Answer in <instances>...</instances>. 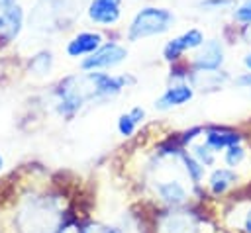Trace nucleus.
Wrapping results in <instances>:
<instances>
[{"label":"nucleus","instance_id":"bb28decb","mask_svg":"<svg viewBox=\"0 0 251 233\" xmlns=\"http://www.w3.org/2000/svg\"><path fill=\"white\" fill-rule=\"evenodd\" d=\"M245 231L251 233V210H249L247 215H245Z\"/></svg>","mask_w":251,"mask_h":233},{"label":"nucleus","instance_id":"4468645a","mask_svg":"<svg viewBox=\"0 0 251 233\" xmlns=\"http://www.w3.org/2000/svg\"><path fill=\"white\" fill-rule=\"evenodd\" d=\"M157 196L171 208H178L188 200L186 188L178 180H163L157 184Z\"/></svg>","mask_w":251,"mask_h":233},{"label":"nucleus","instance_id":"b1692460","mask_svg":"<svg viewBox=\"0 0 251 233\" xmlns=\"http://www.w3.org/2000/svg\"><path fill=\"white\" fill-rule=\"evenodd\" d=\"M57 233H80V227L78 225H73V223H65Z\"/></svg>","mask_w":251,"mask_h":233},{"label":"nucleus","instance_id":"c85d7f7f","mask_svg":"<svg viewBox=\"0 0 251 233\" xmlns=\"http://www.w3.org/2000/svg\"><path fill=\"white\" fill-rule=\"evenodd\" d=\"M2 166H4V157L0 155V170H2Z\"/></svg>","mask_w":251,"mask_h":233},{"label":"nucleus","instance_id":"a211bd4d","mask_svg":"<svg viewBox=\"0 0 251 233\" xmlns=\"http://www.w3.org/2000/svg\"><path fill=\"white\" fill-rule=\"evenodd\" d=\"M180 157H182V163H184V166H186V174L190 176V180H192L194 184H198V182L202 180V176H204V166H202L192 155L182 153Z\"/></svg>","mask_w":251,"mask_h":233},{"label":"nucleus","instance_id":"393cba45","mask_svg":"<svg viewBox=\"0 0 251 233\" xmlns=\"http://www.w3.org/2000/svg\"><path fill=\"white\" fill-rule=\"evenodd\" d=\"M237 84L243 86V88H251V72H245L243 76L237 78Z\"/></svg>","mask_w":251,"mask_h":233},{"label":"nucleus","instance_id":"5701e85b","mask_svg":"<svg viewBox=\"0 0 251 233\" xmlns=\"http://www.w3.org/2000/svg\"><path fill=\"white\" fill-rule=\"evenodd\" d=\"M80 233H120L118 229L114 227H108V225H102V223H88L80 229Z\"/></svg>","mask_w":251,"mask_h":233},{"label":"nucleus","instance_id":"423d86ee","mask_svg":"<svg viewBox=\"0 0 251 233\" xmlns=\"http://www.w3.org/2000/svg\"><path fill=\"white\" fill-rule=\"evenodd\" d=\"M202 41H204V33L196 27H190L167 41V45L163 47V57L169 63H176L186 51H194Z\"/></svg>","mask_w":251,"mask_h":233},{"label":"nucleus","instance_id":"dca6fc26","mask_svg":"<svg viewBox=\"0 0 251 233\" xmlns=\"http://www.w3.org/2000/svg\"><path fill=\"white\" fill-rule=\"evenodd\" d=\"M143 117H145V110H143L141 106H135V108H131L129 112L122 114L120 119H118V131H120V135H124V137L133 135V131H135L137 125L143 121Z\"/></svg>","mask_w":251,"mask_h":233},{"label":"nucleus","instance_id":"f8f14e48","mask_svg":"<svg viewBox=\"0 0 251 233\" xmlns=\"http://www.w3.org/2000/svg\"><path fill=\"white\" fill-rule=\"evenodd\" d=\"M102 35L98 31H80L76 33L65 47L67 55L73 57V59H78V57H86L90 53H94L100 45H102Z\"/></svg>","mask_w":251,"mask_h":233},{"label":"nucleus","instance_id":"ddd939ff","mask_svg":"<svg viewBox=\"0 0 251 233\" xmlns=\"http://www.w3.org/2000/svg\"><path fill=\"white\" fill-rule=\"evenodd\" d=\"M202 133L206 135V141H204V143H206L208 147H212L216 153L222 151V149H227L229 145H235V143L241 141V135H239L235 129L224 127V125H208V127H204Z\"/></svg>","mask_w":251,"mask_h":233},{"label":"nucleus","instance_id":"a878e982","mask_svg":"<svg viewBox=\"0 0 251 233\" xmlns=\"http://www.w3.org/2000/svg\"><path fill=\"white\" fill-rule=\"evenodd\" d=\"M243 37H245V41H247V43H251V23L243 25Z\"/></svg>","mask_w":251,"mask_h":233},{"label":"nucleus","instance_id":"9b49d317","mask_svg":"<svg viewBox=\"0 0 251 233\" xmlns=\"http://www.w3.org/2000/svg\"><path fill=\"white\" fill-rule=\"evenodd\" d=\"M227 80H229L227 72H224L220 69H200V70H194L192 69V72L188 76V82L192 84V88L194 90H200V92L220 90Z\"/></svg>","mask_w":251,"mask_h":233},{"label":"nucleus","instance_id":"cd10ccee","mask_svg":"<svg viewBox=\"0 0 251 233\" xmlns=\"http://www.w3.org/2000/svg\"><path fill=\"white\" fill-rule=\"evenodd\" d=\"M243 63H245V67L251 70V53H247V55L243 57Z\"/></svg>","mask_w":251,"mask_h":233},{"label":"nucleus","instance_id":"7ed1b4c3","mask_svg":"<svg viewBox=\"0 0 251 233\" xmlns=\"http://www.w3.org/2000/svg\"><path fill=\"white\" fill-rule=\"evenodd\" d=\"M173 23H175V14L171 10L159 6H145L133 16L127 27V39L139 41V39L163 35L173 27Z\"/></svg>","mask_w":251,"mask_h":233},{"label":"nucleus","instance_id":"20e7f679","mask_svg":"<svg viewBox=\"0 0 251 233\" xmlns=\"http://www.w3.org/2000/svg\"><path fill=\"white\" fill-rule=\"evenodd\" d=\"M127 57V49L116 41H108L102 43L94 53L86 55L80 61V69L82 70H100V69H112L118 67L120 63H124Z\"/></svg>","mask_w":251,"mask_h":233},{"label":"nucleus","instance_id":"f257e3e1","mask_svg":"<svg viewBox=\"0 0 251 233\" xmlns=\"http://www.w3.org/2000/svg\"><path fill=\"white\" fill-rule=\"evenodd\" d=\"M129 82L127 74H108V72H82L63 78L55 88V104L61 116L71 117L88 102H100L116 98Z\"/></svg>","mask_w":251,"mask_h":233},{"label":"nucleus","instance_id":"4be33fe9","mask_svg":"<svg viewBox=\"0 0 251 233\" xmlns=\"http://www.w3.org/2000/svg\"><path fill=\"white\" fill-rule=\"evenodd\" d=\"M233 18L239 23H245V25L251 23V0H245L241 6H237L233 10Z\"/></svg>","mask_w":251,"mask_h":233},{"label":"nucleus","instance_id":"0eeeda50","mask_svg":"<svg viewBox=\"0 0 251 233\" xmlns=\"http://www.w3.org/2000/svg\"><path fill=\"white\" fill-rule=\"evenodd\" d=\"M224 63V45L220 39H204L196 49L190 61L194 70L200 69H220Z\"/></svg>","mask_w":251,"mask_h":233},{"label":"nucleus","instance_id":"9d476101","mask_svg":"<svg viewBox=\"0 0 251 233\" xmlns=\"http://www.w3.org/2000/svg\"><path fill=\"white\" fill-rule=\"evenodd\" d=\"M194 96V88L188 80H182V82H173L157 100H155V108L161 110V112H167V110H173V108H178L186 102H190Z\"/></svg>","mask_w":251,"mask_h":233},{"label":"nucleus","instance_id":"412c9836","mask_svg":"<svg viewBox=\"0 0 251 233\" xmlns=\"http://www.w3.org/2000/svg\"><path fill=\"white\" fill-rule=\"evenodd\" d=\"M243 159H245V151H243V147H241L239 143L229 145L227 151H226V155H224V161H226V164H229V166H237Z\"/></svg>","mask_w":251,"mask_h":233},{"label":"nucleus","instance_id":"f3484780","mask_svg":"<svg viewBox=\"0 0 251 233\" xmlns=\"http://www.w3.org/2000/svg\"><path fill=\"white\" fill-rule=\"evenodd\" d=\"M51 67H53V55H51V51H41V53L33 55L31 61H29V69L35 74H49Z\"/></svg>","mask_w":251,"mask_h":233},{"label":"nucleus","instance_id":"f03ea898","mask_svg":"<svg viewBox=\"0 0 251 233\" xmlns=\"http://www.w3.org/2000/svg\"><path fill=\"white\" fill-rule=\"evenodd\" d=\"M63 208L55 196H31L18 211V227L22 233H57L63 221Z\"/></svg>","mask_w":251,"mask_h":233},{"label":"nucleus","instance_id":"2eb2a0df","mask_svg":"<svg viewBox=\"0 0 251 233\" xmlns=\"http://www.w3.org/2000/svg\"><path fill=\"white\" fill-rule=\"evenodd\" d=\"M237 180V174L229 168H218L212 172L210 180H208V186H210V192L216 194V196H222L226 194Z\"/></svg>","mask_w":251,"mask_h":233},{"label":"nucleus","instance_id":"1a4fd4ad","mask_svg":"<svg viewBox=\"0 0 251 233\" xmlns=\"http://www.w3.org/2000/svg\"><path fill=\"white\" fill-rule=\"evenodd\" d=\"M86 14L96 25H114L122 18V0H90Z\"/></svg>","mask_w":251,"mask_h":233},{"label":"nucleus","instance_id":"aec40b11","mask_svg":"<svg viewBox=\"0 0 251 233\" xmlns=\"http://www.w3.org/2000/svg\"><path fill=\"white\" fill-rule=\"evenodd\" d=\"M235 6V0H200L198 8L202 12H224Z\"/></svg>","mask_w":251,"mask_h":233},{"label":"nucleus","instance_id":"39448f33","mask_svg":"<svg viewBox=\"0 0 251 233\" xmlns=\"http://www.w3.org/2000/svg\"><path fill=\"white\" fill-rule=\"evenodd\" d=\"M24 27V10L16 0H0V41H14Z\"/></svg>","mask_w":251,"mask_h":233},{"label":"nucleus","instance_id":"6ab92c4d","mask_svg":"<svg viewBox=\"0 0 251 233\" xmlns=\"http://www.w3.org/2000/svg\"><path fill=\"white\" fill-rule=\"evenodd\" d=\"M192 157L202 164V166H210L216 161V151L212 147L204 145H192Z\"/></svg>","mask_w":251,"mask_h":233},{"label":"nucleus","instance_id":"6e6552de","mask_svg":"<svg viewBox=\"0 0 251 233\" xmlns=\"http://www.w3.org/2000/svg\"><path fill=\"white\" fill-rule=\"evenodd\" d=\"M159 233H200L198 217L192 211H167L157 225Z\"/></svg>","mask_w":251,"mask_h":233}]
</instances>
